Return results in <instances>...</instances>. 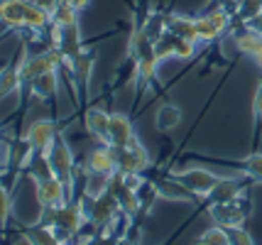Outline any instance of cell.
Instances as JSON below:
<instances>
[{"label": "cell", "mask_w": 262, "mask_h": 245, "mask_svg": "<svg viewBox=\"0 0 262 245\" xmlns=\"http://www.w3.org/2000/svg\"><path fill=\"white\" fill-rule=\"evenodd\" d=\"M42 218L39 223H49L57 235L61 240H71V238H76L81 231V226L86 223V216H83V209H81L79 201H67L64 206H59V209H42Z\"/></svg>", "instance_id": "6da1fadb"}, {"label": "cell", "mask_w": 262, "mask_h": 245, "mask_svg": "<svg viewBox=\"0 0 262 245\" xmlns=\"http://www.w3.org/2000/svg\"><path fill=\"white\" fill-rule=\"evenodd\" d=\"M171 176L177 182H182L184 187L189 189L196 198H208V194L218 187V182L223 179L226 174H216L211 169H204V167H194V169H174Z\"/></svg>", "instance_id": "7a4b0ae2"}, {"label": "cell", "mask_w": 262, "mask_h": 245, "mask_svg": "<svg viewBox=\"0 0 262 245\" xmlns=\"http://www.w3.org/2000/svg\"><path fill=\"white\" fill-rule=\"evenodd\" d=\"M208 216L213 218L216 226L238 228V226H245V221L250 218V201L245 196H240L233 198V201H223V204H211Z\"/></svg>", "instance_id": "3957f363"}, {"label": "cell", "mask_w": 262, "mask_h": 245, "mask_svg": "<svg viewBox=\"0 0 262 245\" xmlns=\"http://www.w3.org/2000/svg\"><path fill=\"white\" fill-rule=\"evenodd\" d=\"M47 157H49V167H52L54 176H59L69 187V191H71V187H74V172H76L74 169V152L67 145V140L61 138V132L57 135L52 150L47 152Z\"/></svg>", "instance_id": "277c9868"}, {"label": "cell", "mask_w": 262, "mask_h": 245, "mask_svg": "<svg viewBox=\"0 0 262 245\" xmlns=\"http://www.w3.org/2000/svg\"><path fill=\"white\" fill-rule=\"evenodd\" d=\"M59 64H61V54L57 49H47V52H39V54H27V57L20 59L17 64V71L23 76V83H30L34 76L39 74H47V71H57Z\"/></svg>", "instance_id": "5b68a950"}, {"label": "cell", "mask_w": 262, "mask_h": 245, "mask_svg": "<svg viewBox=\"0 0 262 245\" xmlns=\"http://www.w3.org/2000/svg\"><path fill=\"white\" fill-rule=\"evenodd\" d=\"M34 189H37V201H39L42 209H59V206H64L67 201H71L69 187L54 174L34 182Z\"/></svg>", "instance_id": "8992f818"}, {"label": "cell", "mask_w": 262, "mask_h": 245, "mask_svg": "<svg viewBox=\"0 0 262 245\" xmlns=\"http://www.w3.org/2000/svg\"><path fill=\"white\" fill-rule=\"evenodd\" d=\"M59 130L57 125H54V120H47V118H42V120H34L32 125H30V130H27V147L32 152H39V154H47V152L52 150V145H54V140H57Z\"/></svg>", "instance_id": "52a82bcc"}, {"label": "cell", "mask_w": 262, "mask_h": 245, "mask_svg": "<svg viewBox=\"0 0 262 245\" xmlns=\"http://www.w3.org/2000/svg\"><path fill=\"white\" fill-rule=\"evenodd\" d=\"M115 154H118V172L120 174H142V169H147L149 164V154L140 145V140H135L123 150L115 147Z\"/></svg>", "instance_id": "ba28073f"}, {"label": "cell", "mask_w": 262, "mask_h": 245, "mask_svg": "<svg viewBox=\"0 0 262 245\" xmlns=\"http://www.w3.org/2000/svg\"><path fill=\"white\" fill-rule=\"evenodd\" d=\"M228 27H230V12L223 10V8L196 17V30H199V39H201V42H213V39H218Z\"/></svg>", "instance_id": "9c48e42d"}, {"label": "cell", "mask_w": 262, "mask_h": 245, "mask_svg": "<svg viewBox=\"0 0 262 245\" xmlns=\"http://www.w3.org/2000/svg\"><path fill=\"white\" fill-rule=\"evenodd\" d=\"M86 172L89 174H103V176H113L118 172V154L115 147L103 145L98 150H93L86 160Z\"/></svg>", "instance_id": "30bf717a"}, {"label": "cell", "mask_w": 262, "mask_h": 245, "mask_svg": "<svg viewBox=\"0 0 262 245\" xmlns=\"http://www.w3.org/2000/svg\"><path fill=\"white\" fill-rule=\"evenodd\" d=\"M135 138V130H133V120L125 113H113L111 116V130H108V145L123 150L127 145H133Z\"/></svg>", "instance_id": "8fae6325"}, {"label": "cell", "mask_w": 262, "mask_h": 245, "mask_svg": "<svg viewBox=\"0 0 262 245\" xmlns=\"http://www.w3.org/2000/svg\"><path fill=\"white\" fill-rule=\"evenodd\" d=\"M245 196V182L238 179V176H223L218 182V187L208 194V206L211 204H223V201H233V198Z\"/></svg>", "instance_id": "7c38bea8"}, {"label": "cell", "mask_w": 262, "mask_h": 245, "mask_svg": "<svg viewBox=\"0 0 262 245\" xmlns=\"http://www.w3.org/2000/svg\"><path fill=\"white\" fill-rule=\"evenodd\" d=\"M164 32L182 39H191V42H201L199 39V30H196V17H186V15H164Z\"/></svg>", "instance_id": "4fadbf2b"}, {"label": "cell", "mask_w": 262, "mask_h": 245, "mask_svg": "<svg viewBox=\"0 0 262 245\" xmlns=\"http://www.w3.org/2000/svg\"><path fill=\"white\" fill-rule=\"evenodd\" d=\"M157 187V194H160V198H169V201H182V204H194V201H199V198L189 191V189L184 187L182 182H177L174 176H169V179H162V182H157L155 184Z\"/></svg>", "instance_id": "5bb4252c"}, {"label": "cell", "mask_w": 262, "mask_h": 245, "mask_svg": "<svg viewBox=\"0 0 262 245\" xmlns=\"http://www.w3.org/2000/svg\"><path fill=\"white\" fill-rule=\"evenodd\" d=\"M86 130L103 145H108V130H111V113L103 108H91L86 113Z\"/></svg>", "instance_id": "9a60e30c"}, {"label": "cell", "mask_w": 262, "mask_h": 245, "mask_svg": "<svg viewBox=\"0 0 262 245\" xmlns=\"http://www.w3.org/2000/svg\"><path fill=\"white\" fill-rule=\"evenodd\" d=\"M27 86H30V94H32L37 101H49V98H54V94H57V86H59L57 71L39 74V76H34Z\"/></svg>", "instance_id": "2e32d148"}, {"label": "cell", "mask_w": 262, "mask_h": 245, "mask_svg": "<svg viewBox=\"0 0 262 245\" xmlns=\"http://www.w3.org/2000/svg\"><path fill=\"white\" fill-rule=\"evenodd\" d=\"M235 47L240 49V54H248V57H252L262 66V35H260V32H255V30H250V27H248L245 32L235 35Z\"/></svg>", "instance_id": "e0dca14e"}, {"label": "cell", "mask_w": 262, "mask_h": 245, "mask_svg": "<svg viewBox=\"0 0 262 245\" xmlns=\"http://www.w3.org/2000/svg\"><path fill=\"white\" fill-rule=\"evenodd\" d=\"M23 238L27 240V245H59L61 238L57 235V231L49 226V223H39L32 228H25Z\"/></svg>", "instance_id": "ac0fdd59"}, {"label": "cell", "mask_w": 262, "mask_h": 245, "mask_svg": "<svg viewBox=\"0 0 262 245\" xmlns=\"http://www.w3.org/2000/svg\"><path fill=\"white\" fill-rule=\"evenodd\" d=\"M179 123H182V110H179V105L162 103L160 108H157V113H155V125H157V130L169 132V130H174Z\"/></svg>", "instance_id": "d6986e66"}, {"label": "cell", "mask_w": 262, "mask_h": 245, "mask_svg": "<svg viewBox=\"0 0 262 245\" xmlns=\"http://www.w3.org/2000/svg\"><path fill=\"white\" fill-rule=\"evenodd\" d=\"M25 10H27V0H8L0 8V23L8 25V27H23Z\"/></svg>", "instance_id": "ffe728a7"}, {"label": "cell", "mask_w": 262, "mask_h": 245, "mask_svg": "<svg viewBox=\"0 0 262 245\" xmlns=\"http://www.w3.org/2000/svg\"><path fill=\"white\" fill-rule=\"evenodd\" d=\"M52 20V15L47 10H42L39 5H34V3H27V10H25V25L27 30H32V32H39V30H45L47 25Z\"/></svg>", "instance_id": "44dd1931"}, {"label": "cell", "mask_w": 262, "mask_h": 245, "mask_svg": "<svg viewBox=\"0 0 262 245\" xmlns=\"http://www.w3.org/2000/svg\"><path fill=\"white\" fill-rule=\"evenodd\" d=\"M52 23H54V27H76L79 25V10L61 0L57 10L52 12Z\"/></svg>", "instance_id": "7402d4cb"}, {"label": "cell", "mask_w": 262, "mask_h": 245, "mask_svg": "<svg viewBox=\"0 0 262 245\" xmlns=\"http://www.w3.org/2000/svg\"><path fill=\"white\" fill-rule=\"evenodd\" d=\"M20 86H23V76H20L17 66H5L0 71V98L15 94Z\"/></svg>", "instance_id": "603a6c76"}, {"label": "cell", "mask_w": 262, "mask_h": 245, "mask_svg": "<svg viewBox=\"0 0 262 245\" xmlns=\"http://www.w3.org/2000/svg\"><path fill=\"white\" fill-rule=\"evenodd\" d=\"M194 245H230V233L228 228H223V226H211V228H206L204 233L196 238Z\"/></svg>", "instance_id": "cb8c5ba5"}, {"label": "cell", "mask_w": 262, "mask_h": 245, "mask_svg": "<svg viewBox=\"0 0 262 245\" xmlns=\"http://www.w3.org/2000/svg\"><path fill=\"white\" fill-rule=\"evenodd\" d=\"M194 52H196V42H191V39H182V37H174V39H171V57L191 59L194 57Z\"/></svg>", "instance_id": "d4e9b609"}, {"label": "cell", "mask_w": 262, "mask_h": 245, "mask_svg": "<svg viewBox=\"0 0 262 245\" xmlns=\"http://www.w3.org/2000/svg\"><path fill=\"white\" fill-rule=\"evenodd\" d=\"M8 221H10V194L0 184V231L8 226Z\"/></svg>", "instance_id": "484cf974"}, {"label": "cell", "mask_w": 262, "mask_h": 245, "mask_svg": "<svg viewBox=\"0 0 262 245\" xmlns=\"http://www.w3.org/2000/svg\"><path fill=\"white\" fill-rule=\"evenodd\" d=\"M238 10L243 15V20H252L255 15L262 12V0H240Z\"/></svg>", "instance_id": "4316f807"}, {"label": "cell", "mask_w": 262, "mask_h": 245, "mask_svg": "<svg viewBox=\"0 0 262 245\" xmlns=\"http://www.w3.org/2000/svg\"><path fill=\"white\" fill-rule=\"evenodd\" d=\"M228 233H230V245H255V240L250 238V233L245 231V226L228 228Z\"/></svg>", "instance_id": "83f0119b"}, {"label": "cell", "mask_w": 262, "mask_h": 245, "mask_svg": "<svg viewBox=\"0 0 262 245\" xmlns=\"http://www.w3.org/2000/svg\"><path fill=\"white\" fill-rule=\"evenodd\" d=\"M252 113H255V120H257V128H262V79L257 91H255V98H252Z\"/></svg>", "instance_id": "f1b7e54d"}, {"label": "cell", "mask_w": 262, "mask_h": 245, "mask_svg": "<svg viewBox=\"0 0 262 245\" xmlns=\"http://www.w3.org/2000/svg\"><path fill=\"white\" fill-rule=\"evenodd\" d=\"M59 3H61V0H34V5H39V8H42V10H47L49 15L57 10Z\"/></svg>", "instance_id": "f546056e"}, {"label": "cell", "mask_w": 262, "mask_h": 245, "mask_svg": "<svg viewBox=\"0 0 262 245\" xmlns=\"http://www.w3.org/2000/svg\"><path fill=\"white\" fill-rule=\"evenodd\" d=\"M248 27H250V30H255V32H260V35H262V12H260V15H255L252 20H248Z\"/></svg>", "instance_id": "4dcf8cb0"}, {"label": "cell", "mask_w": 262, "mask_h": 245, "mask_svg": "<svg viewBox=\"0 0 262 245\" xmlns=\"http://www.w3.org/2000/svg\"><path fill=\"white\" fill-rule=\"evenodd\" d=\"M218 5H221V8H223V10H235V8H238L240 5V0H218Z\"/></svg>", "instance_id": "1f68e13d"}, {"label": "cell", "mask_w": 262, "mask_h": 245, "mask_svg": "<svg viewBox=\"0 0 262 245\" xmlns=\"http://www.w3.org/2000/svg\"><path fill=\"white\" fill-rule=\"evenodd\" d=\"M118 245H140V240H137V235H123Z\"/></svg>", "instance_id": "d6a6232c"}, {"label": "cell", "mask_w": 262, "mask_h": 245, "mask_svg": "<svg viewBox=\"0 0 262 245\" xmlns=\"http://www.w3.org/2000/svg\"><path fill=\"white\" fill-rule=\"evenodd\" d=\"M64 3H69V5H71V8H76V10H83V8H86V5H89V0H64Z\"/></svg>", "instance_id": "836d02e7"}, {"label": "cell", "mask_w": 262, "mask_h": 245, "mask_svg": "<svg viewBox=\"0 0 262 245\" xmlns=\"http://www.w3.org/2000/svg\"><path fill=\"white\" fill-rule=\"evenodd\" d=\"M79 245H103V243H101V238H83Z\"/></svg>", "instance_id": "e575fe53"}, {"label": "cell", "mask_w": 262, "mask_h": 245, "mask_svg": "<svg viewBox=\"0 0 262 245\" xmlns=\"http://www.w3.org/2000/svg\"><path fill=\"white\" fill-rule=\"evenodd\" d=\"M59 245H76V243H71V240H61Z\"/></svg>", "instance_id": "d590c367"}, {"label": "cell", "mask_w": 262, "mask_h": 245, "mask_svg": "<svg viewBox=\"0 0 262 245\" xmlns=\"http://www.w3.org/2000/svg\"><path fill=\"white\" fill-rule=\"evenodd\" d=\"M5 3H8V0H0V8H3V5H5Z\"/></svg>", "instance_id": "8d00e7d4"}, {"label": "cell", "mask_w": 262, "mask_h": 245, "mask_svg": "<svg viewBox=\"0 0 262 245\" xmlns=\"http://www.w3.org/2000/svg\"><path fill=\"white\" fill-rule=\"evenodd\" d=\"M0 162H3V152H0Z\"/></svg>", "instance_id": "74e56055"}]
</instances>
